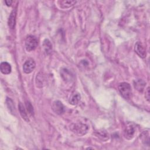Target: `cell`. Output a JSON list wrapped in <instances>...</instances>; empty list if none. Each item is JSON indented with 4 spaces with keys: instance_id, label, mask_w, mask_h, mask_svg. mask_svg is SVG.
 I'll use <instances>...</instances> for the list:
<instances>
[{
    "instance_id": "6da1fadb",
    "label": "cell",
    "mask_w": 150,
    "mask_h": 150,
    "mask_svg": "<svg viewBox=\"0 0 150 150\" xmlns=\"http://www.w3.org/2000/svg\"><path fill=\"white\" fill-rule=\"evenodd\" d=\"M118 90L121 96L125 99H129L131 96L132 90L131 86L129 83L126 82L121 83L118 85Z\"/></svg>"
},
{
    "instance_id": "7a4b0ae2",
    "label": "cell",
    "mask_w": 150,
    "mask_h": 150,
    "mask_svg": "<svg viewBox=\"0 0 150 150\" xmlns=\"http://www.w3.org/2000/svg\"><path fill=\"white\" fill-rule=\"evenodd\" d=\"M38 45L37 38L33 35H29L25 40V47L28 52L34 50Z\"/></svg>"
},
{
    "instance_id": "3957f363",
    "label": "cell",
    "mask_w": 150,
    "mask_h": 150,
    "mask_svg": "<svg viewBox=\"0 0 150 150\" xmlns=\"http://www.w3.org/2000/svg\"><path fill=\"white\" fill-rule=\"evenodd\" d=\"M70 129L75 134L79 135H83L87 132L88 127L84 124L77 123L71 125L70 127Z\"/></svg>"
},
{
    "instance_id": "277c9868",
    "label": "cell",
    "mask_w": 150,
    "mask_h": 150,
    "mask_svg": "<svg viewBox=\"0 0 150 150\" xmlns=\"http://www.w3.org/2000/svg\"><path fill=\"white\" fill-rule=\"evenodd\" d=\"M35 66L36 64L35 61L32 59H28L23 65V70L25 73L29 74L33 71Z\"/></svg>"
},
{
    "instance_id": "5b68a950",
    "label": "cell",
    "mask_w": 150,
    "mask_h": 150,
    "mask_svg": "<svg viewBox=\"0 0 150 150\" xmlns=\"http://www.w3.org/2000/svg\"><path fill=\"white\" fill-rule=\"evenodd\" d=\"M135 127L131 123H128L124 129V137L128 139H132L135 134Z\"/></svg>"
},
{
    "instance_id": "8992f818",
    "label": "cell",
    "mask_w": 150,
    "mask_h": 150,
    "mask_svg": "<svg viewBox=\"0 0 150 150\" xmlns=\"http://www.w3.org/2000/svg\"><path fill=\"white\" fill-rule=\"evenodd\" d=\"M52 108L53 111L59 115L62 114L64 112V107L62 103L59 100L54 101L52 103Z\"/></svg>"
},
{
    "instance_id": "52a82bcc",
    "label": "cell",
    "mask_w": 150,
    "mask_h": 150,
    "mask_svg": "<svg viewBox=\"0 0 150 150\" xmlns=\"http://www.w3.org/2000/svg\"><path fill=\"white\" fill-rule=\"evenodd\" d=\"M134 50L136 53L141 58H145L146 57V50L143 45L141 42H137L135 45Z\"/></svg>"
},
{
    "instance_id": "ba28073f",
    "label": "cell",
    "mask_w": 150,
    "mask_h": 150,
    "mask_svg": "<svg viewBox=\"0 0 150 150\" xmlns=\"http://www.w3.org/2000/svg\"><path fill=\"white\" fill-rule=\"evenodd\" d=\"M16 10L15 9H13L12 11L11 12V14L8 18V26L11 29L14 28L16 23Z\"/></svg>"
},
{
    "instance_id": "9c48e42d",
    "label": "cell",
    "mask_w": 150,
    "mask_h": 150,
    "mask_svg": "<svg viewBox=\"0 0 150 150\" xmlns=\"http://www.w3.org/2000/svg\"><path fill=\"white\" fill-rule=\"evenodd\" d=\"M60 74H61L62 77L65 81H70L73 79V74L71 73V72L70 71H69V70H68L67 69H63L61 70Z\"/></svg>"
},
{
    "instance_id": "30bf717a",
    "label": "cell",
    "mask_w": 150,
    "mask_h": 150,
    "mask_svg": "<svg viewBox=\"0 0 150 150\" xmlns=\"http://www.w3.org/2000/svg\"><path fill=\"white\" fill-rule=\"evenodd\" d=\"M1 71L4 74H8L11 72V66L8 62H2L0 64Z\"/></svg>"
},
{
    "instance_id": "8fae6325",
    "label": "cell",
    "mask_w": 150,
    "mask_h": 150,
    "mask_svg": "<svg viewBox=\"0 0 150 150\" xmlns=\"http://www.w3.org/2000/svg\"><path fill=\"white\" fill-rule=\"evenodd\" d=\"M18 109H19L20 114H21V117H22V118H23V120H25L26 121L29 122V118H28L27 112H26V110H25V107H23V105L22 103H21V102H20V103H19V104H18Z\"/></svg>"
},
{
    "instance_id": "7c38bea8",
    "label": "cell",
    "mask_w": 150,
    "mask_h": 150,
    "mask_svg": "<svg viewBox=\"0 0 150 150\" xmlns=\"http://www.w3.org/2000/svg\"><path fill=\"white\" fill-rule=\"evenodd\" d=\"M76 3V1H59V5H60V8L65 9V8H69Z\"/></svg>"
},
{
    "instance_id": "4fadbf2b",
    "label": "cell",
    "mask_w": 150,
    "mask_h": 150,
    "mask_svg": "<svg viewBox=\"0 0 150 150\" xmlns=\"http://www.w3.org/2000/svg\"><path fill=\"white\" fill-rule=\"evenodd\" d=\"M80 100V95L78 93L72 94L69 99V103L71 105H76Z\"/></svg>"
},
{
    "instance_id": "5bb4252c",
    "label": "cell",
    "mask_w": 150,
    "mask_h": 150,
    "mask_svg": "<svg viewBox=\"0 0 150 150\" xmlns=\"http://www.w3.org/2000/svg\"><path fill=\"white\" fill-rule=\"evenodd\" d=\"M43 47L46 54H49L51 53L52 50V45L48 39H46L44 40L43 43Z\"/></svg>"
},
{
    "instance_id": "9a60e30c",
    "label": "cell",
    "mask_w": 150,
    "mask_h": 150,
    "mask_svg": "<svg viewBox=\"0 0 150 150\" xmlns=\"http://www.w3.org/2000/svg\"><path fill=\"white\" fill-rule=\"evenodd\" d=\"M134 87L139 91H142L144 89L146 83L142 80H137L134 81Z\"/></svg>"
},
{
    "instance_id": "2e32d148",
    "label": "cell",
    "mask_w": 150,
    "mask_h": 150,
    "mask_svg": "<svg viewBox=\"0 0 150 150\" xmlns=\"http://www.w3.org/2000/svg\"><path fill=\"white\" fill-rule=\"evenodd\" d=\"M140 138L142 139V141L144 144L149 145V133H148V132L144 131L141 134Z\"/></svg>"
},
{
    "instance_id": "e0dca14e",
    "label": "cell",
    "mask_w": 150,
    "mask_h": 150,
    "mask_svg": "<svg viewBox=\"0 0 150 150\" xmlns=\"http://www.w3.org/2000/svg\"><path fill=\"white\" fill-rule=\"evenodd\" d=\"M26 107L27 110L29 112V113L30 114H31L32 115H33L34 114L33 108V106L32 105V104H30V103L29 101H26Z\"/></svg>"
},
{
    "instance_id": "ac0fdd59",
    "label": "cell",
    "mask_w": 150,
    "mask_h": 150,
    "mask_svg": "<svg viewBox=\"0 0 150 150\" xmlns=\"http://www.w3.org/2000/svg\"><path fill=\"white\" fill-rule=\"evenodd\" d=\"M145 98H146L148 101H149L150 96H149V87L146 88V90L145 91Z\"/></svg>"
},
{
    "instance_id": "d6986e66",
    "label": "cell",
    "mask_w": 150,
    "mask_h": 150,
    "mask_svg": "<svg viewBox=\"0 0 150 150\" xmlns=\"http://www.w3.org/2000/svg\"><path fill=\"white\" fill-rule=\"evenodd\" d=\"M12 1H9V0H6V1H5V3L6 4V5L7 6H11V5L12 4Z\"/></svg>"
}]
</instances>
